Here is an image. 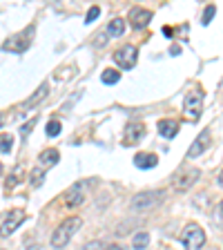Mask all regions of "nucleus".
<instances>
[{
    "label": "nucleus",
    "mask_w": 223,
    "mask_h": 250,
    "mask_svg": "<svg viewBox=\"0 0 223 250\" xmlns=\"http://www.w3.org/2000/svg\"><path fill=\"white\" fill-rule=\"evenodd\" d=\"M58 159H61V154H58V150H45L41 152V156H38V161H41L42 167H49V166H56Z\"/></svg>",
    "instance_id": "dca6fc26"
},
{
    "label": "nucleus",
    "mask_w": 223,
    "mask_h": 250,
    "mask_svg": "<svg viewBox=\"0 0 223 250\" xmlns=\"http://www.w3.org/2000/svg\"><path fill=\"white\" fill-rule=\"evenodd\" d=\"M159 134L165 139H174L179 134V121L174 119H161L159 121Z\"/></svg>",
    "instance_id": "4468645a"
},
{
    "label": "nucleus",
    "mask_w": 223,
    "mask_h": 250,
    "mask_svg": "<svg viewBox=\"0 0 223 250\" xmlns=\"http://www.w3.org/2000/svg\"><path fill=\"white\" fill-rule=\"evenodd\" d=\"M81 226H83V219H81V217H67L56 230H54L52 246H54V248H62V246H67L69 241H72L74 234L81 230Z\"/></svg>",
    "instance_id": "f257e3e1"
},
{
    "label": "nucleus",
    "mask_w": 223,
    "mask_h": 250,
    "mask_svg": "<svg viewBox=\"0 0 223 250\" xmlns=\"http://www.w3.org/2000/svg\"><path fill=\"white\" fill-rule=\"evenodd\" d=\"M181 241H183V246H185L187 250H201L203 244H205V232H203L201 226L192 221V224H187L185 228H183Z\"/></svg>",
    "instance_id": "f03ea898"
},
{
    "label": "nucleus",
    "mask_w": 223,
    "mask_h": 250,
    "mask_svg": "<svg viewBox=\"0 0 223 250\" xmlns=\"http://www.w3.org/2000/svg\"><path fill=\"white\" fill-rule=\"evenodd\" d=\"M217 183L223 188V170H221V174H219V181H217Z\"/></svg>",
    "instance_id": "7c9ffc66"
},
{
    "label": "nucleus",
    "mask_w": 223,
    "mask_h": 250,
    "mask_svg": "<svg viewBox=\"0 0 223 250\" xmlns=\"http://www.w3.org/2000/svg\"><path fill=\"white\" fill-rule=\"evenodd\" d=\"M36 116H34V119H29V123H25V125H22V127H20V134H22V139H27V134H29V132H31V127H34V125H36Z\"/></svg>",
    "instance_id": "a878e982"
},
{
    "label": "nucleus",
    "mask_w": 223,
    "mask_h": 250,
    "mask_svg": "<svg viewBox=\"0 0 223 250\" xmlns=\"http://www.w3.org/2000/svg\"><path fill=\"white\" fill-rule=\"evenodd\" d=\"M214 221H217L219 226H223V201L217 203V208H214Z\"/></svg>",
    "instance_id": "bb28decb"
},
{
    "label": "nucleus",
    "mask_w": 223,
    "mask_h": 250,
    "mask_svg": "<svg viewBox=\"0 0 223 250\" xmlns=\"http://www.w3.org/2000/svg\"><path fill=\"white\" fill-rule=\"evenodd\" d=\"M163 34H165V36H172V34H174V31H172L170 27H163Z\"/></svg>",
    "instance_id": "c756f323"
},
{
    "label": "nucleus",
    "mask_w": 223,
    "mask_h": 250,
    "mask_svg": "<svg viewBox=\"0 0 223 250\" xmlns=\"http://www.w3.org/2000/svg\"><path fill=\"white\" fill-rule=\"evenodd\" d=\"M29 181H31V186H34V188H41L42 181H45V174H42V170H31Z\"/></svg>",
    "instance_id": "aec40b11"
},
{
    "label": "nucleus",
    "mask_w": 223,
    "mask_h": 250,
    "mask_svg": "<svg viewBox=\"0 0 223 250\" xmlns=\"http://www.w3.org/2000/svg\"><path fill=\"white\" fill-rule=\"evenodd\" d=\"M31 34H34V27H29V31H22V34H16L9 41L2 42V49L5 52H25L27 47L31 45Z\"/></svg>",
    "instance_id": "0eeeda50"
},
{
    "label": "nucleus",
    "mask_w": 223,
    "mask_h": 250,
    "mask_svg": "<svg viewBox=\"0 0 223 250\" xmlns=\"http://www.w3.org/2000/svg\"><path fill=\"white\" fill-rule=\"evenodd\" d=\"M81 250H107V248H105V246L101 244V241H96V239H94V241H87V244H85Z\"/></svg>",
    "instance_id": "393cba45"
},
{
    "label": "nucleus",
    "mask_w": 223,
    "mask_h": 250,
    "mask_svg": "<svg viewBox=\"0 0 223 250\" xmlns=\"http://www.w3.org/2000/svg\"><path fill=\"white\" fill-rule=\"evenodd\" d=\"M107 250H125L123 246H119V244H112V246H107Z\"/></svg>",
    "instance_id": "c85d7f7f"
},
{
    "label": "nucleus",
    "mask_w": 223,
    "mask_h": 250,
    "mask_svg": "<svg viewBox=\"0 0 223 250\" xmlns=\"http://www.w3.org/2000/svg\"><path fill=\"white\" fill-rule=\"evenodd\" d=\"M83 201H85V192H83V186H81V183L72 186L67 192H65V203H67L69 208H76V206H81Z\"/></svg>",
    "instance_id": "f8f14e48"
},
{
    "label": "nucleus",
    "mask_w": 223,
    "mask_h": 250,
    "mask_svg": "<svg viewBox=\"0 0 223 250\" xmlns=\"http://www.w3.org/2000/svg\"><path fill=\"white\" fill-rule=\"evenodd\" d=\"M0 127H2V119H0Z\"/></svg>",
    "instance_id": "473e14b6"
},
{
    "label": "nucleus",
    "mask_w": 223,
    "mask_h": 250,
    "mask_svg": "<svg viewBox=\"0 0 223 250\" xmlns=\"http://www.w3.org/2000/svg\"><path fill=\"white\" fill-rule=\"evenodd\" d=\"M11 146H14V139L9 134L0 136V152H11Z\"/></svg>",
    "instance_id": "4be33fe9"
},
{
    "label": "nucleus",
    "mask_w": 223,
    "mask_h": 250,
    "mask_svg": "<svg viewBox=\"0 0 223 250\" xmlns=\"http://www.w3.org/2000/svg\"><path fill=\"white\" fill-rule=\"evenodd\" d=\"M125 31V22H123V18H114V21H109V25H107V34L109 36H121Z\"/></svg>",
    "instance_id": "f3484780"
},
{
    "label": "nucleus",
    "mask_w": 223,
    "mask_h": 250,
    "mask_svg": "<svg viewBox=\"0 0 223 250\" xmlns=\"http://www.w3.org/2000/svg\"><path fill=\"white\" fill-rule=\"evenodd\" d=\"M214 14H217V7L214 5H208V9L203 11V25H210L214 18Z\"/></svg>",
    "instance_id": "b1692460"
},
{
    "label": "nucleus",
    "mask_w": 223,
    "mask_h": 250,
    "mask_svg": "<svg viewBox=\"0 0 223 250\" xmlns=\"http://www.w3.org/2000/svg\"><path fill=\"white\" fill-rule=\"evenodd\" d=\"M112 58H114V62L121 69H132L136 65V61H139V52H136L134 45H123L121 49H116Z\"/></svg>",
    "instance_id": "39448f33"
},
{
    "label": "nucleus",
    "mask_w": 223,
    "mask_h": 250,
    "mask_svg": "<svg viewBox=\"0 0 223 250\" xmlns=\"http://www.w3.org/2000/svg\"><path fill=\"white\" fill-rule=\"evenodd\" d=\"M150 244V234L147 232H136L134 234V250H143Z\"/></svg>",
    "instance_id": "6ab92c4d"
},
{
    "label": "nucleus",
    "mask_w": 223,
    "mask_h": 250,
    "mask_svg": "<svg viewBox=\"0 0 223 250\" xmlns=\"http://www.w3.org/2000/svg\"><path fill=\"white\" fill-rule=\"evenodd\" d=\"M20 177H22V167H16V172H14V177L7 181V190H11L14 186H18L20 183Z\"/></svg>",
    "instance_id": "5701e85b"
},
{
    "label": "nucleus",
    "mask_w": 223,
    "mask_h": 250,
    "mask_svg": "<svg viewBox=\"0 0 223 250\" xmlns=\"http://www.w3.org/2000/svg\"><path fill=\"white\" fill-rule=\"evenodd\" d=\"M143 136H145V127H143L141 123H130L127 127H125L123 146H134V143H139Z\"/></svg>",
    "instance_id": "9d476101"
},
{
    "label": "nucleus",
    "mask_w": 223,
    "mask_h": 250,
    "mask_svg": "<svg viewBox=\"0 0 223 250\" xmlns=\"http://www.w3.org/2000/svg\"><path fill=\"white\" fill-rule=\"evenodd\" d=\"M183 112L190 121H199L203 112V94L199 89H192V92L185 94V101H183Z\"/></svg>",
    "instance_id": "20e7f679"
},
{
    "label": "nucleus",
    "mask_w": 223,
    "mask_h": 250,
    "mask_svg": "<svg viewBox=\"0 0 223 250\" xmlns=\"http://www.w3.org/2000/svg\"><path fill=\"white\" fill-rule=\"evenodd\" d=\"M99 14H101V9H99V7H96V5H94L92 9L87 11V18H85V22H94V21H96V18H99Z\"/></svg>",
    "instance_id": "cd10ccee"
},
{
    "label": "nucleus",
    "mask_w": 223,
    "mask_h": 250,
    "mask_svg": "<svg viewBox=\"0 0 223 250\" xmlns=\"http://www.w3.org/2000/svg\"><path fill=\"white\" fill-rule=\"evenodd\" d=\"M165 190H145V192H139L132 199V208L134 210H150L156 208L159 203H163L165 199Z\"/></svg>",
    "instance_id": "7ed1b4c3"
},
{
    "label": "nucleus",
    "mask_w": 223,
    "mask_h": 250,
    "mask_svg": "<svg viewBox=\"0 0 223 250\" xmlns=\"http://www.w3.org/2000/svg\"><path fill=\"white\" fill-rule=\"evenodd\" d=\"M101 78H103V83L105 85H114L121 81V74L116 72V69H105L103 74H101Z\"/></svg>",
    "instance_id": "a211bd4d"
},
{
    "label": "nucleus",
    "mask_w": 223,
    "mask_h": 250,
    "mask_svg": "<svg viewBox=\"0 0 223 250\" xmlns=\"http://www.w3.org/2000/svg\"><path fill=\"white\" fill-rule=\"evenodd\" d=\"M25 221V212L22 210H14V212L7 214V219L0 224V237L5 239V237H9V234H14L16 230H18V226Z\"/></svg>",
    "instance_id": "6e6552de"
},
{
    "label": "nucleus",
    "mask_w": 223,
    "mask_h": 250,
    "mask_svg": "<svg viewBox=\"0 0 223 250\" xmlns=\"http://www.w3.org/2000/svg\"><path fill=\"white\" fill-rule=\"evenodd\" d=\"M45 132H47V136H58L61 134V123H58V121H49Z\"/></svg>",
    "instance_id": "412c9836"
},
{
    "label": "nucleus",
    "mask_w": 223,
    "mask_h": 250,
    "mask_svg": "<svg viewBox=\"0 0 223 250\" xmlns=\"http://www.w3.org/2000/svg\"><path fill=\"white\" fill-rule=\"evenodd\" d=\"M152 21V11L150 9H143V7H132L130 9V22L134 29H143L147 27Z\"/></svg>",
    "instance_id": "1a4fd4ad"
},
{
    "label": "nucleus",
    "mask_w": 223,
    "mask_h": 250,
    "mask_svg": "<svg viewBox=\"0 0 223 250\" xmlns=\"http://www.w3.org/2000/svg\"><path fill=\"white\" fill-rule=\"evenodd\" d=\"M47 92H49V85H47V83H42L41 87H38L36 92H34V94H31V96H29V99L25 101V105H22V107H31V105L41 103V101H42V99H45V96H47Z\"/></svg>",
    "instance_id": "2eb2a0df"
},
{
    "label": "nucleus",
    "mask_w": 223,
    "mask_h": 250,
    "mask_svg": "<svg viewBox=\"0 0 223 250\" xmlns=\"http://www.w3.org/2000/svg\"><path fill=\"white\" fill-rule=\"evenodd\" d=\"M0 174H2V163H0Z\"/></svg>",
    "instance_id": "2f4dec72"
},
{
    "label": "nucleus",
    "mask_w": 223,
    "mask_h": 250,
    "mask_svg": "<svg viewBox=\"0 0 223 250\" xmlns=\"http://www.w3.org/2000/svg\"><path fill=\"white\" fill-rule=\"evenodd\" d=\"M156 163H159V156L152 154V152H139V154L134 156V166L139 167V170H152Z\"/></svg>",
    "instance_id": "ddd939ff"
},
{
    "label": "nucleus",
    "mask_w": 223,
    "mask_h": 250,
    "mask_svg": "<svg viewBox=\"0 0 223 250\" xmlns=\"http://www.w3.org/2000/svg\"><path fill=\"white\" fill-rule=\"evenodd\" d=\"M210 146V130H203L201 134L194 139V143L190 146V150H187V156L190 159H197V156H201L203 152H205V147Z\"/></svg>",
    "instance_id": "9b49d317"
},
{
    "label": "nucleus",
    "mask_w": 223,
    "mask_h": 250,
    "mask_svg": "<svg viewBox=\"0 0 223 250\" xmlns=\"http://www.w3.org/2000/svg\"><path fill=\"white\" fill-rule=\"evenodd\" d=\"M201 179V170L199 167H185L174 177V190L177 192H185L187 188H192L194 183Z\"/></svg>",
    "instance_id": "423d86ee"
}]
</instances>
